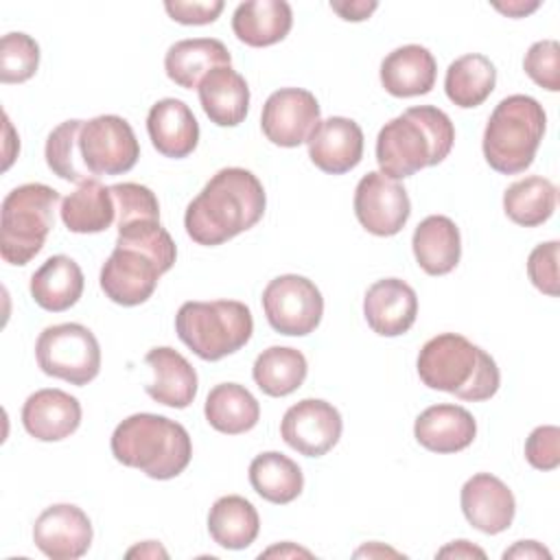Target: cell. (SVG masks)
Instances as JSON below:
<instances>
[{
	"label": "cell",
	"instance_id": "obj_3",
	"mask_svg": "<svg viewBox=\"0 0 560 560\" xmlns=\"http://www.w3.org/2000/svg\"><path fill=\"white\" fill-rule=\"evenodd\" d=\"M416 365L427 387L455 394L459 400H488L501 385L494 359L457 332H442L429 339Z\"/></svg>",
	"mask_w": 560,
	"mask_h": 560
},
{
	"label": "cell",
	"instance_id": "obj_21",
	"mask_svg": "<svg viewBox=\"0 0 560 560\" xmlns=\"http://www.w3.org/2000/svg\"><path fill=\"white\" fill-rule=\"evenodd\" d=\"M413 435L418 444L431 453H457L472 444L477 422L472 413L459 405H431L416 418Z\"/></svg>",
	"mask_w": 560,
	"mask_h": 560
},
{
	"label": "cell",
	"instance_id": "obj_25",
	"mask_svg": "<svg viewBox=\"0 0 560 560\" xmlns=\"http://www.w3.org/2000/svg\"><path fill=\"white\" fill-rule=\"evenodd\" d=\"M291 26L293 11L284 0H247L232 13L234 35L252 48H265L282 42Z\"/></svg>",
	"mask_w": 560,
	"mask_h": 560
},
{
	"label": "cell",
	"instance_id": "obj_43",
	"mask_svg": "<svg viewBox=\"0 0 560 560\" xmlns=\"http://www.w3.org/2000/svg\"><path fill=\"white\" fill-rule=\"evenodd\" d=\"M376 7H378V2H374V0H370V2H365V0H357V2H330V9L335 11V13H339V18L341 20H348V22H361V20H368L374 11H376Z\"/></svg>",
	"mask_w": 560,
	"mask_h": 560
},
{
	"label": "cell",
	"instance_id": "obj_27",
	"mask_svg": "<svg viewBox=\"0 0 560 560\" xmlns=\"http://www.w3.org/2000/svg\"><path fill=\"white\" fill-rule=\"evenodd\" d=\"M413 256L429 276L451 273L462 258V236L453 219L431 214L418 223L411 238Z\"/></svg>",
	"mask_w": 560,
	"mask_h": 560
},
{
	"label": "cell",
	"instance_id": "obj_47",
	"mask_svg": "<svg viewBox=\"0 0 560 560\" xmlns=\"http://www.w3.org/2000/svg\"><path fill=\"white\" fill-rule=\"evenodd\" d=\"M262 556H306V558H311V551L300 549V547H293L291 542H284V545H278V547L267 549L265 553H260V558H262Z\"/></svg>",
	"mask_w": 560,
	"mask_h": 560
},
{
	"label": "cell",
	"instance_id": "obj_39",
	"mask_svg": "<svg viewBox=\"0 0 560 560\" xmlns=\"http://www.w3.org/2000/svg\"><path fill=\"white\" fill-rule=\"evenodd\" d=\"M525 74L549 92L560 90V44L556 39H540L529 46L523 59Z\"/></svg>",
	"mask_w": 560,
	"mask_h": 560
},
{
	"label": "cell",
	"instance_id": "obj_44",
	"mask_svg": "<svg viewBox=\"0 0 560 560\" xmlns=\"http://www.w3.org/2000/svg\"><path fill=\"white\" fill-rule=\"evenodd\" d=\"M503 558L508 560V558H551V553L545 549V547H540L536 540H518L512 549H508V551H503Z\"/></svg>",
	"mask_w": 560,
	"mask_h": 560
},
{
	"label": "cell",
	"instance_id": "obj_33",
	"mask_svg": "<svg viewBox=\"0 0 560 560\" xmlns=\"http://www.w3.org/2000/svg\"><path fill=\"white\" fill-rule=\"evenodd\" d=\"M497 85L494 63L479 52L457 57L444 77V90L451 103L470 109L481 105Z\"/></svg>",
	"mask_w": 560,
	"mask_h": 560
},
{
	"label": "cell",
	"instance_id": "obj_1",
	"mask_svg": "<svg viewBox=\"0 0 560 560\" xmlns=\"http://www.w3.org/2000/svg\"><path fill=\"white\" fill-rule=\"evenodd\" d=\"M267 206L260 179L241 166L217 171L201 192L186 206V234L206 247L221 245L254 228Z\"/></svg>",
	"mask_w": 560,
	"mask_h": 560
},
{
	"label": "cell",
	"instance_id": "obj_34",
	"mask_svg": "<svg viewBox=\"0 0 560 560\" xmlns=\"http://www.w3.org/2000/svg\"><path fill=\"white\" fill-rule=\"evenodd\" d=\"M306 372V357L289 346H271L262 350L252 368V376L258 389L273 398L289 396L302 387Z\"/></svg>",
	"mask_w": 560,
	"mask_h": 560
},
{
	"label": "cell",
	"instance_id": "obj_2",
	"mask_svg": "<svg viewBox=\"0 0 560 560\" xmlns=\"http://www.w3.org/2000/svg\"><path fill=\"white\" fill-rule=\"evenodd\" d=\"M455 127L446 112L433 105L405 109L385 122L376 136V162L383 175L405 179L440 164L453 149Z\"/></svg>",
	"mask_w": 560,
	"mask_h": 560
},
{
	"label": "cell",
	"instance_id": "obj_31",
	"mask_svg": "<svg viewBox=\"0 0 560 560\" xmlns=\"http://www.w3.org/2000/svg\"><path fill=\"white\" fill-rule=\"evenodd\" d=\"M260 529V518L256 508L238 494L221 497L212 503L208 512L210 538L223 549H245L249 547Z\"/></svg>",
	"mask_w": 560,
	"mask_h": 560
},
{
	"label": "cell",
	"instance_id": "obj_42",
	"mask_svg": "<svg viewBox=\"0 0 560 560\" xmlns=\"http://www.w3.org/2000/svg\"><path fill=\"white\" fill-rule=\"evenodd\" d=\"M223 0H210V2H179V0H166L164 9L171 15V20L188 26H201L212 24L219 13L223 11Z\"/></svg>",
	"mask_w": 560,
	"mask_h": 560
},
{
	"label": "cell",
	"instance_id": "obj_6",
	"mask_svg": "<svg viewBox=\"0 0 560 560\" xmlns=\"http://www.w3.org/2000/svg\"><path fill=\"white\" fill-rule=\"evenodd\" d=\"M175 332L199 359L219 361L252 339L254 319L238 300L184 302L175 315Z\"/></svg>",
	"mask_w": 560,
	"mask_h": 560
},
{
	"label": "cell",
	"instance_id": "obj_7",
	"mask_svg": "<svg viewBox=\"0 0 560 560\" xmlns=\"http://www.w3.org/2000/svg\"><path fill=\"white\" fill-rule=\"evenodd\" d=\"M59 192L46 184L13 188L0 208V256L9 265L31 262L46 243L55 223Z\"/></svg>",
	"mask_w": 560,
	"mask_h": 560
},
{
	"label": "cell",
	"instance_id": "obj_20",
	"mask_svg": "<svg viewBox=\"0 0 560 560\" xmlns=\"http://www.w3.org/2000/svg\"><path fill=\"white\" fill-rule=\"evenodd\" d=\"M147 131L155 151L173 160L190 155L199 142V122L192 109L179 98H162L151 105Z\"/></svg>",
	"mask_w": 560,
	"mask_h": 560
},
{
	"label": "cell",
	"instance_id": "obj_41",
	"mask_svg": "<svg viewBox=\"0 0 560 560\" xmlns=\"http://www.w3.org/2000/svg\"><path fill=\"white\" fill-rule=\"evenodd\" d=\"M525 459L536 470H553L560 464V429L553 424L536 427L525 442Z\"/></svg>",
	"mask_w": 560,
	"mask_h": 560
},
{
	"label": "cell",
	"instance_id": "obj_23",
	"mask_svg": "<svg viewBox=\"0 0 560 560\" xmlns=\"http://www.w3.org/2000/svg\"><path fill=\"white\" fill-rule=\"evenodd\" d=\"M438 63L429 48L405 44L381 61V83L385 92L398 98L429 94L435 85Z\"/></svg>",
	"mask_w": 560,
	"mask_h": 560
},
{
	"label": "cell",
	"instance_id": "obj_28",
	"mask_svg": "<svg viewBox=\"0 0 560 560\" xmlns=\"http://www.w3.org/2000/svg\"><path fill=\"white\" fill-rule=\"evenodd\" d=\"M83 271L66 254L50 256L31 276V298L37 306L50 313H61L74 306L83 293Z\"/></svg>",
	"mask_w": 560,
	"mask_h": 560
},
{
	"label": "cell",
	"instance_id": "obj_40",
	"mask_svg": "<svg viewBox=\"0 0 560 560\" xmlns=\"http://www.w3.org/2000/svg\"><path fill=\"white\" fill-rule=\"evenodd\" d=\"M558 241H547L536 245L527 258V276L532 284L549 298L558 295Z\"/></svg>",
	"mask_w": 560,
	"mask_h": 560
},
{
	"label": "cell",
	"instance_id": "obj_19",
	"mask_svg": "<svg viewBox=\"0 0 560 560\" xmlns=\"http://www.w3.org/2000/svg\"><path fill=\"white\" fill-rule=\"evenodd\" d=\"M22 424L39 442L66 440L81 424V402L57 387L37 389L22 405Z\"/></svg>",
	"mask_w": 560,
	"mask_h": 560
},
{
	"label": "cell",
	"instance_id": "obj_26",
	"mask_svg": "<svg viewBox=\"0 0 560 560\" xmlns=\"http://www.w3.org/2000/svg\"><path fill=\"white\" fill-rule=\"evenodd\" d=\"M221 66H232V55L225 44L214 37L175 42L164 57L166 77L184 90L199 88L201 79Z\"/></svg>",
	"mask_w": 560,
	"mask_h": 560
},
{
	"label": "cell",
	"instance_id": "obj_29",
	"mask_svg": "<svg viewBox=\"0 0 560 560\" xmlns=\"http://www.w3.org/2000/svg\"><path fill=\"white\" fill-rule=\"evenodd\" d=\"M59 212L63 225L74 234L105 232L116 221L109 186H103L98 179L79 184V188L61 201Z\"/></svg>",
	"mask_w": 560,
	"mask_h": 560
},
{
	"label": "cell",
	"instance_id": "obj_48",
	"mask_svg": "<svg viewBox=\"0 0 560 560\" xmlns=\"http://www.w3.org/2000/svg\"><path fill=\"white\" fill-rule=\"evenodd\" d=\"M158 553H162V556L166 558V551H164L155 540H147L144 545H138V547H133V549L127 551L129 558H131V556H158Z\"/></svg>",
	"mask_w": 560,
	"mask_h": 560
},
{
	"label": "cell",
	"instance_id": "obj_18",
	"mask_svg": "<svg viewBox=\"0 0 560 560\" xmlns=\"http://www.w3.org/2000/svg\"><path fill=\"white\" fill-rule=\"evenodd\" d=\"M368 326L381 337L405 335L418 315V295L400 278L376 280L363 298Z\"/></svg>",
	"mask_w": 560,
	"mask_h": 560
},
{
	"label": "cell",
	"instance_id": "obj_12",
	"mask_svg": "<svg viewBox=\"0 0 560 560\" xmlns=\"http://www.w3.org/2000/svg\"><path fill=\"white\" fill-rule=\"evenodd\" d=\"M354 214L370 234L394 236L405 228L411 214V201L398 179L381 171H370L357 184Z\"/></svg>",
	"mask_w": 560,
	"mask_h": 560
},
{
	"label": "cell",
	"instance_id": "obj_11",
	"mask_svg": "<svg viewBox=\"0 0 560 560\" xmlns=\"http://www.w3.org/2000/svg\"><path fill=\"white\" fill-rule=\"evenodd\" d=\"M162 273H166V267L155 256L136 245L116 243L101 267L98 282L112 302L120 306H138L153 295Z\"/></svg>",
	"mask_w": 560,
	"mask_h": 560
},
{
	"label": "cell",
	"instance_id": "obj_32",
	"mask_svg": "<svg viewBox=\"0 0 560 560\" xmlns=\"http://www.w3.org/2000/svg\"><path fill=\"white\" fill-rule=\"evenodd\" d=\"M249 483L258 497L269 503L287 505L302 494V468L278 451H265L249 464Z\"/></svg>",
	"mask_w": 560,
	"mask_h": 560
},
{
	"label": "cell",
	"instance_id": "obj_17",
	"mask_svg": "<svg viewBox=\"0 0 560 560\" xmlns=\"http://www.w3.org/2000/svg\"><path fill=\"white\" fill-rule=\"evenodd\" d=\"M306 144L311 162L328 175L348 173L363 158V131L346 116L319 120Z\"/></svg>",
	"mask_w": 560,
	"mask_h": 560
},
{
	"label": "cell",
	"instance_id": "obj_38",
	"mask_svg": "<svg viewBox=\"0 0 560 560\" xmlns=\"http://www.w3.org/2000/svg\"><path fill=\"white\" fill-rule=\"evenodd\" d=\"M116 206V228L140 219H160V203L151 188L133 182L109 186Z\"/></svg>",
	"mask_w": 560,
	"mask_h": 560
},
{
	"label": "cell",
	"instance_id": "obj_8",
	"mask_svg": "<svg viewBox=\"0 0 560 560\" xmlns=\"http://www.w3.org/2000/svg\"><path fill=\"white\" fill-rule=\"evenodd\" d=\"M35 359L44 374L70 385H88L101 372V346L83 324H55L39 332Z\"/></svg>",
	"mask_w": 560,
	"mask_h": 560
},
{
	"label": "cell",
	"instance_id": "obj_46",
	"mask_svg": "<svg viewBox=\"0 0 560 560\" xmlns=\"http://www.w3.org/2000/svg\"><path fill=\"white\" fill-rule=\"evenodd\" d=\"M540 7V2H508V4H494V9H499L501 13H508L510 18H525L527 13L536 11Z\"/></svg>",
	"mask_w": 560,
	"mask_h": 560
},
{
	"label": "cell",
	"instance_id": "obj_36",
	"mask_svg": "<svg viewBox=\"0 0 560 560\" xmlns=\"http://www.w3.org/2000/svg\"><path fill=\"white\" fill-rule=\"evenodd\" d=\"M81 127H83V120H77V118L57 125L48 133L46 149H44L48 168L57 177H61L66 182H72V184H85L90 179H96L85 168L83 158H81V149H79Z\"/></svg>",
	"mask_w": 560,
	"mask_h": 560
},
{
	"label": "cell",
	"instance_id": "obj_9",
	"mask_svg": "<svg viewBox=\"0 0 560 560\" xmlns=\"http://www.w3.org/2000/svg\"><path fill=\"white\" fill-rule=\"evenodd\" d=\"M262 311L269 326L289 337L313 332L324 315V298L315 282L298 273H284L262 291Z\"/></svg>",
	"mask_w": 560,
	"mask_h": 560
},
{
	"label": "cell",
	"instance_id": "obj_13",
	"mask_svg": "<svg viewBox=\"0 0 560 560\" xmlns=\"http://www.w3.org/2000/svg\"><path fill=\"white\" fill-rule=\"evenodd\" d=\"M319 125V103L302 88H280L262 105L260 127L269 142L278 147H300Z\"/></svg>",
	"mask_w": 560,
	"mask_h": 560
},
{
	"label": "cell",
	"instance_id": "obj_10",
	"mask_svg": "<svg viewBox=\"0 0 560 560\" xmlns=\"http://www.w3.org/2000/svg\"><path fill=\"white\" fill-rule=\"evenodd\" d=\"M79 149L85 168L96 179L101 175H122L140 158V144L131 125L116 114L83 120Z\"/></svg>",
	"mask_w": 560,
	"mask_h": 560
},
{
	"label": "cell",
	"instance_id": "obj_15",
	"mask_svg": "<svg viewBox=\"0 0 560 560\" xmlns=\"http://www.w3.org/2000/svg\"><path fill=\"white\" fill-rule=\"evenodd\" d=\"M92 523L88 514L72 503L46 508L33 525L35 547L52 560H77L92 545Z\"/></svg>",
	"mask_w": 560,
	"mask_h": 560
},
{
	"label": "cell",
	"instance_id": "obj_5",
	"mask_svg": "<svg viewBox=\"0 0 560 560\" xmlns=\"http://www.w3.org/2000/svg\"><path fill=\"white\" fill-rule=\"evenodd\" d=\"M542 105L527 94L499 101L483 129V158L497 173L516 175L532 166L545 136Z\"/></svg>",
	"mask_w": 560,
	"mask_h": 560
},
{
	"label": "cell",
	"instance_id": "obj_22",
	"mask_svg": "<svg viewBox=\"0 0 560 560\" xmlns=\"http://www.w3.org/2000/svg\"><path fill=\"white\" fill-rule=\"evenodd\" d=\"M144 363L153 372V381L147 383V394L166 407L186 409L197 396V372L184 354L168 346L151 348Z\"/></svg>",
	"mask_w": 560,
	"mask_h": 560
},
{
	"label": "cell",
	"instance_id": "obj_16",
	"mask_svg": "<svg viewBox=\"0 0 560 560\" xmlns=\"http://www.w3.org/2000/svg\"><path fill=\"white\" fill-rule=\"evenodd\" d=\"M459 503L466 521L490 536L505 532L516 514L512 490L490 472L472 475L462 486Z\"/></svg>",
	"mask_w": 560,
	"mask_h": 560
},
{
	"label": "cell",
	"instance_id": "obj_24",
	"mask_svg": "<svg viewBox=\"0 0 560 560\" xmlns=\"http://www.w3.org/2000/svg\"><path fill=\"white\" fill-rule=\"evenodd\" d=\"M197 92L206 116L219 127H236L249 112L247 81L232 66H221L208 72Z\"/></svg>",
	"mask_w": 560,
	"mask_h": 560
},
{
	"label": "cell",
	"instance_id": "obj_30",
	"mask_svg": "<svg viewBox=\"0 0 560 560\" xmlns=\"http://www.w3.org/2000/svg\"><path fill=\"white\" fill-rule=\"evenodd\" d=\"M206 420L212 429L228 435L247 433L258 424L260 405L249 389L238 383H219L210 389L203 405Z\"/></svg>",
	"mask_w": 560,
	"mask_h": 560
},
{
	"label": "cell",
	"instance_id": "obj_37",
	"mask_svg": "<svg viewBox=\"0 0 560 560\" xmlns=\"http://www.w3.org/2000/svg\"><path fill=\"white\" fill-rule=\"evenodd\" d=\"M39 66V44L26 33H7L0 42V81L24 83Z\"/></svg>",
	"mask_w": 560,
	"mask_h": 560
},
{
	"label": "cell",
	"instance_id": "obj_45",
	"mask_svg": "<svg viewBox=\"0 0 560 560\" xmlns=\"http://www.w3.org/2000/svg\"><path fill=\"white\" fill-rule=\"evenodd\" d=\"M438 556H440V558H448V556H453V558H472V556H477V558H486L483 549H479V547L470 545L468 540H455V542H451L448 547L440 549V551H438Z\"/></svg>",
	"mask_w": 560,
	"mask_h": 560
},
{
	"label": "cell",
	"instance_id": "obj_35",
	"mask_svg": "<svg viewBox=\"0 0 560 560\" xmlns=\"http://www.w3.org/2000/svg\"><path fill=\"white\" fill-rule=\"evenodd\" d=\"M558 190L553 182L540 175H529L510 184L503 192V212L510 221L523 228L542 225L556 210Z\"/></svg>",
	"mask_w": 560,
	"mask_h": 560
},
{
	"label": "cell",
	"instance_id": "obj_4",
	"mask_svg": "<svg viewBox=\"0 0 560 560\" xmlns=\"http://www.w3.org/2000/svg\"><path fill=\"white\" fill-rule=\"evenodd\" d=\"M112 455L129 468L142 470L151 479H173L186 470L192 457L188 431L158 413H133L112 433Z\"/></svg>",
	"mask_w": 560,
	"mask_h": 560
},
{
	"label": "cell",
	"instance_id": "obj_14",
	"mask_svg": "<svg viewBox=\"0 0 560 560\" xmlns=\"http://www.w3.org/2000/svg\"><path fill=\"white\" fill-rule=\"evenodd\" d=\"M341 429V413L322 398H304L291 405L280 422L282 440L306 457L326 455L339 442Z\"/></svg>",
	"mask_w": 560,
	"mask_h": 560
}]
</instances>
